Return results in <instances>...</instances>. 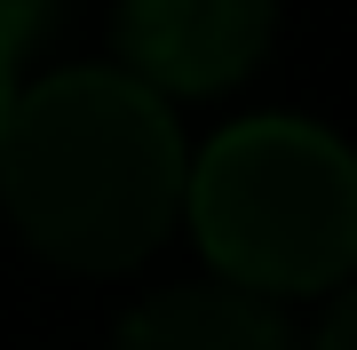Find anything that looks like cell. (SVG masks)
I'll return each mask as SVG.
<instances>
[{
  "mask_svg": "<svg viewBox=\"0 0 357 350\" xmlns=\"http://www.w3.org/2000/svg\"><path fill=\"white\" fill-rule=\"evenodd\" d=\"M0 199L32 255L64 271H135L183 215V136L128 72H56L8 96Z\"/></svg>",
  "mask_w": 357,
  "mask_h": 350,
  "instance_id": "obj_1",
  "label": "cell"
},
{
  "mask_svg": "<svg viewBox=\"0 0 357 350\" xmlns=\"http://www.w3.org/2000/svg\"><path fill=\"white\" fill-rule=\"evenodd\" d=\"M183 207L206 263L246 295H318L357 263V168L310 119L222 128L183 168Z\"/></svg>",
  "mask_w": 357,
  "mask_h": 350,
  "instance_id": "obj_2",
  "label": "cell"
},
{
  "mask_svg": "<svg viewBox=\"0 0 357 350\" xmlns=\"http://www.w3.org/2000/svg\"><path fill=\"white\" fill-rule=\"evenodd\" d=\"M119 64L151 96H215L270 48V0H119Z\"/></svg>",
  "mask_w": 357,
  "mask_h": 350,
  "instance_id": "obj_3",
  "label": "cell"
},
{
  "mask_svg": "<svg viewBox=\"0 0 357 350\" xmlns=\"http://www.w3.org/2000/svg\"><path fill=\"white\" fill-rule=\"evenodd\" d=\"M112 350H294V335L246 286H167L119 319Z\"/></svg>",
  "mask_w": 357,
  "mask_h": 350,
  "instance_id": "obj_4",
  "label": "cell"
},
{
  "mask_svg": "<svg viewBox=\"0 0 357 350\" xmlns=\"http://www.w3.org/2000/svg\"><path fill=\"white\" fill-rule=\"evenodd\" d=\"M349 326H357L349 311H333V319H326V335H318V350H349Z\"/></svg>",
  "mask_w": 357,
  "mask_h": 350,
  "instance_id": "obj_5",
  "label": "cell"
},
{
  "mask_svg": "<svg viewBox=\"0 0 357 350\" xmlns=\"http://www.w3.org/2000/svg\"><path fill=\"white\" fill-rule=\"evenodd\" d=\"M8 96H16V48L0 40V119H8Z\"/></svg>",
  "mask_w": 357,
  "mask_h": 350,
  "instance_id": "obj_6",
  "label": "cell"
}]
</instances>
